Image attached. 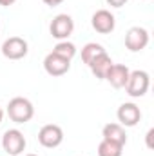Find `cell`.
<instances>
[{
  "label": "cell",
  "mask_w": 154,
  "mask_h": 156,
  "mask_svg": "<svg viewBox=\"0 0 154 156\" xmlns=\"http://www.w3.org/2000/svg\"><path fill=\"white\" fill-rule=\"evenodd\" d=\"M64 142V131L56 123H47L40 127L38 131V144L45 149H56Z\"/></svg>",
  "instance_id": "cell-5"
},
{
  "label": "cell",
  "mask_w": 154,
  "mask_h": 156,
  "mask_svg": "<svg viewBox=\"0 0 154 156\" xmlns=\"http://www.w3.org/2000/svg\"><path fill=\"white\" fill-rule=\"evenodd\" d=\"M116 118L121 127H134L142 120V109L134 102H123L116 111Z\"/></svg>",
  "instance_id": "cell-9"
},
{
  "label": "cell",
  "mask_w": 154,
  "mask_h": 156,
  "mask_svg": "<svg viewBox=\"0 0 154 156\" xmlns=\"http://www.w3.org/2000/svg\"><path fill=\"white\" fill-rule=\"evenodd\" d=\"M113 64H114L113 58H111L107 53H103V55L96 56V58L89 64V69H91V73L98 78V80H105L107 73H109V69L113 67Z\"/></svg>",
  "instance_id": "cell-13"
},
{
  "label": "cell",
  "mask_w": 154,
  "mask_h": 156,
  "mask_svg": "<svg viewBox=\"0 0 154 156\" xmlns=\"http://www.w3.org/2000/svg\"><path fill=\"white\" fill-rule=\"evenodd\" d=\"M149 38L151 37H149V31L145 27L134 26L125 33V47L131 53H140L149 45Z\"/></svg>",
  "instance_id": "cell-7"
},
{
  "label": "cell",
  "mask_w": 154,
  "mask_h": 156,
  "mask_svg": "<svg viewBox=\"0 0 154 156\" xmlns=\"http://www.w3.org/2000/svg\"><path fill=\"white\" fill-rule=\"evenodd\" d=\"M16 0H0V5L2 7H9V5H13Z\"/></svg>",
  "instance_id": "cell-20"
},
{
  "label": "cell",
  "mask_w": 154,
  "mask_h": 156,
  "mask_svg": "<svg viewBox=\"0 0 154 156\" xmlns=\"http://www.w3.org/2000/svg\"><path fill=\"white\" fill-rule=\"evenodd\" d=\"M129 75H131V69L123 64H113V67L109 69L105 80L114 87V89H123L127 85V80H129Z\"/></svg>",
  "instance_id": "cell-11"
},
{
  "label": "cell",
  "mask_w": 154,
  "mask_h": 156,
  "mask_svg": "<svg viewBox=\"0 0 154 156\" xmlns=\"http://www.w3.org/2000/svg\"><path fill=\"white\" fill-rule=\"evenodd\" d=\"M102 136L103 140H109V142H114L118 145H123L127 144V134H125V127H121L120 123H105L103 129H102Z\"/></svg>",
  "instance_id": "cell-12"
},
{
  "label": "cell",
  "mask_w": 154,
  "mask_h": 156,
  "mask_svg": "<svg viewBox=\"0 0 154 156\" xmlns=\"http://www.w3.org/2000/svg\"><path fill=\"white\" fill-rule=\"evenodd\" d=\"M26 145H27V140L24 133L18 129H7L2 134V149L9 156H20L26 151Z\"/></svg>",
  "instance_id": "cell-3"
},
{
  "label": "cell",
  "mask_w": 154,
  "mask_h": 156,
  "mask_svg": "<svg viewBox=\"0 0 154 156\" xmlns=\"http://www.w3.org/2000/svg\"><path fill=\"white\" fill-rule=\"evenodd\" d=\"M103 53H107V51H105V47H103L102 44L89 42V44H85V45L82 47V62H83L85 66H89L96 56H100V55H103Z\"/></svg>",
  "instance_id": "cell-14"
},
{
  "label": "cell",
  "mask_w": 154,
  "mask_h": 156,
  "mask_svg": "<svg viewBox=\"0 0 154 156\" xmlns=\"http://www.w3.org/2000/svg\"><path fill=\"white\" fill-rule=\"evenodd\" d=\"M91 26L100 35H109L116 27V16L109 9H98L91 16Z\"/></svg>",
  "instance_id": "cell-8"
},
{
  "label": "cell",
  "mask_w": 154,
  "mask_h": 156,
  "mask_svg": "<svg viewBox=\"0 0 154 156\" xmlns=\"http://www.w3.org/2000/svg\"><path fill=\"white\" fill-rule=\"evenodd\" d=\"M5 113H7L9 120L15 123H27L35 116V107H33L31 100H27L24 96H15L9 100Z\"/></svg>",
  "instance_id": "cell-1"
},
{
  "label": "cell",
  "mask_w": 154,
  "mask_h": 156,
  "mask_svg": "<svg viewBox=\"0 0 154 156\" xmlns=\"http://www.w3.org/2000/svg\"><path fill=\"white\" fill-rule=\"evenodd\" d=\"M53 53L58 55V56H62V58H65V60H73V58L76 56L78 49L73 42H69V40H60V42L53 47Z\"/></svg>",
  "instance_id": "cell-15"
},
{
  "label": "cell",
  "mask_w": 154,
  "mask_h": 156,
  "mask_svg": "<svg viewBox=\"0 0 154 156\" xmlns=\"http://www.w3.org/2000/svg\"><path fill=\"white\" fill-rule=\"evenodd\" d=\"M29 53V44L22 37H9L2 44V55L7 60H22Z\"/></svg>",
  "instance_id": "cell-6"
},
{
  "label": "cell",
  "mask_w": 154,
  "mask_h": 156,
  "mask_svg": "<svg viewBox=\"0 0 154 156\" xmlns=\"http://www.w3.org/2000/svg\"><path fill=\"white\" fill-rule=\"evenodd\" d=\"M4 115H5V113H4V109H2V107H0V123H2V122H4Z\"/></svg>",
  "instance_id": "cell-21"
},
{
  "label": "cell",
  "mask_w": 154,
  "mask_h": 156,
  "mask_svg": "<svg viewBox=\"0 0 154 156\" xmlns=\"http://www.w3.org/2000/svg\"><path fill=\"white\" fill-rule=\"evenodd\" d=\"M152 136H154V129H149L147 131V134H145V142H147V147L149 149H152Z\"/></svg>",
  "instance_id": "cell-18"
},
{
  "label": "cell",
  "mask_w": 154,
  "mask_h": 156,
  "mask_svg": "<svg viewBox=\"0 0 154 156\" xmlns=\"http://www.w3.org/2000/svg\"><path fill=\"white\" fill-rule=\"evenodd\" d=\"M26 156H38V154H26Z\"/></svg>",
  "instance_id": "cell-22"
},
{
  "label": "cell",
  "mask_w": 154,
  "mask_h": 156,
  "mask_svg": "<svg viewBox=\"0 0 154 156\" xmlns=\"http://www.w3.org/2000/svg\"><path fill=\"white\" fill-rule=\"evenodd\" d=\"M107 2V5H111V7H123L129 0H105Z\"/></svg>",
  "instance_id": "cell-17"
},
{
  "label": "cell",
  "mask_w": 154,
  "mask_h": 156,
  "mask_svg": "<svg viewBox=\"0 0 154 156\" xmlns=\"http://www.w3.org/2000/svg\"><path fill=\"white\" fill-rule=\"evenodd\" d=\"M151 87V76L147 71L143 69H136V71H131L129 80H127V85L123 87L125 93L131 96V98H142L147 94Z\"/></svg>",
  "instance_id": "cell-2"
},
{
  "label": "cell",
  "mask_w": 154,
  "mask_h": 156,
  "mask_svg": "<svg viewBox=\"0 0 154 156\" xmlns=\"http://www.w3.org/2000/svg\"><path fill=\"white\" fill-rule=\"evenodd\" d=\"M73 31H75V20H73V16L67 15V13L56 15V16L51 20V24H49V33H51V37L56 38L58 42H60V40H67L73 35Z\"/></svg>",
  "instance_id": "cell-4"
},
{
  "label": "cell",
  "mask_w": 154,
  "mask_h": 156,
  "mask_svg": "<svg viewBox=\"0 0 154 156\" xmlns=\"http://www.w3.org/2000/svg\"><path fill=\"white\" fill-rule=\"evenodd\" d=\"M98 156H121L123 154V145H118L114 142H109V140H103L98 144Z\"/></svg>",
  "instance_id": "cell-16"
},
{
  "label": "cell",
  "mask_w": 154,
  "mask_h": 156,
  "mask_svg": "<svg viewBox=\"0 0 154 156\" xmlns=\"http://www.w3.org/2000/svg\"><path fill=\"white\" fill-rule=\"evenodd\" d=\"M45 5H49V7H56V5H60L64 0H42Z\"/></svg>",
  "instance_id": "cell-19"
},
{
  "label": "cell",
  "mask_w": 154,
  "mask_h": 156,
  "mask_svg": "<svg viewBox=\"0 0 154 156\" xmlns=\"http://www.w3.org/2000/svg\"><path fill=\"white\" fill-rule=\"evenodd\" d=\"M44 69L49 76H64L71 69V60H65V58H62L51 51L44 58Z\"/></svg>",
  "instance_id": "cell-10"
}]
</instances>
